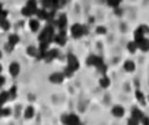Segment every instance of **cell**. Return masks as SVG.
<instances>
[{"label": "cell", "instance_id": "obj_20", "mask_svg": "<svg viewBox=\"0 0 149 125\" xmlns=\"http://www.w3.org/2000/svg\"><path fill=\"white\" fill-rule=\"evenodd\" d=\"M34 113H36V111H34L33 106H29V107L25 110V113H24V115H25L26 119H31L34 116Z\"/></svg>", "mask_w": 149, "mask_h": 125}, {"label": "cell", "instance_id": "obj_2", "mask_svg": "<svg viewBox=\"0 0 149 125\" xmlns=\"http://www.w3.org/2000/svg\"><path fill=\"white\" fill-rule=\"evenodd\" d=\"M67 66L71 69V70H73V72H76L77 69L80 68V63H79V59H77L76 56H74L73 54H70L68 55V57H67Z\"/></svg>", "mask_w": 149, "mask_h": 125}, {"label": "cell", "instance_id": "obj_6", "mask_svg": "<svg viewBox=\"0 0 149 125\" xmlns=\"http://www.w3.org/2000/svg\"><path fill=\"white\" fill-rule=\"evenodd\" d=\"M58 54H59V51H58V50H47V52H46V55H45L43 59L46 60L47 63H50V61H52L54 59H56Z\"/></svg>", "mask_w": 149, "mask_h": 125}, {"label": "cell", "instance_id": "obj_14", "mask_svg": "<svg viewBox=\"0 0 149 125\" xmlns=\"http://www.w3.org/2000/svg\"><path fill=\"white\" fill-rule=\"evenodd\" d=\"M18 42H20V37L17 34H10L9 38H8V43L12 44V46H16Z\"/></svg>", "mask_w": 149, "mask_h": 125}, {"label": "cell", "instance_id": "obj_21", "mask_svg": "<svg viewBox=\"0 0 149 125\" xmlns=\"http://www.w3.org/2000/svg\"><path fill=\"white\" fill-rule=\"evenodd\" d=\"M8 99H9V94H8V91H1L0 93V106H1V107Z\"/></svg>", "mask_w": 149, "mask_h": 125}, {"label": "cell", "instance_id": "obj_28", "mask_svg": "<svg viewBox=\"0 0 149 125\" xmlns=\"http://www.w3.org/2000/svg\"><path fill=\"white\" fill-rule=\"evenodd\" d=\"M10 113V110H8V108H0V116H8Z\"/></svg>", "mask_w": 149, "mask_h": 125}, {"label": "cell", "instance_id": "obj_10", "mask_svg": "<svg viewBox=\"0 0 149 125\" xmlns=\"http://www.w3.org/2000/svg\"><path fill=\"white\" fill-rule=\"evenodd\" d=\"M136 43H137V47H139L141 51H149V39L143 38V39H140L139 42H136Z\"/></svg>", "mask_w": 149, "mask_h": 125}, {"label": "cell", "instance_id": "obj_18", "mask_svg": "<svg viewBox=\"0 0 149 125\" xmlns=\"http://www.w3.org/2000/svg\"><path fill=\"white\" fill-rule=\"evenodd\" d=\"M135 68H136V65H135V63L131 61V60H127V61L124 63V69H126L127 72H134Z\"/></svg>", "mask_w": 149, "mask_h": 125}, {"label": "cell", "instance_id": "obj_9", "mask_svg": "<svg viewBox=\"0 0 149 125\" xmlns=\"http://www.w3.org/2000/svg\"><path fill=\"white\" fill-rule=\"evenodd\" d=\"M63 79H64V74L59 73V72H56V73H52L51 76H50V81H51L52 84H62Z\"/></svg>", "mask_w": 149, "mask_h": 125}, {"label": "cell", "instance_id": "obj_16", "mask_svg": "<svg viewBox=\"0 0 149 125\" xmlns=\"http://www.w3.org/2000/svg\"><path fill=\"white\" fill-rule=\"evenodd\" d=\"M29 28H30L31 31H38L39 30V21L38 20H31L30 22H29Z\"/></svg>", "mask_w": 149, "mask_h": 125}, {"label": "cell", "instance_id": "obj_22", "mask_svg": "<svg viewBox=\"0 0 149 125\" xmlns=\"http://www.w3.org/2000/svg\"><path fill=\"white\" fill-rule=\"evenodd\" d=\"M135 97H136V99L140 102V104H145V97H144V94H143L140 90H136V93H135Z\"/></svg>", "mask_w": 149, "mask_h": 125}, {"label": "cell", "instance_id": "obj_30", "mask_svg": "<svg viewBox=\"0 0 149 125\" xmlns=\"http://www.w3.org/2000/svg\"><path fill=\"white\" fill-rule=\"evenodd\" d=\"M140 123H143V124H149V117H147V116H143V119H141V120H140Z\"/></svg>", "mask_w": 149, "mask_h": 125}, {"label": "cell", "instance_id": "obj_25", "mask_svg": "<svg viewBox=\"0 0 149 125\" xmlns=\"http://www.w3.org/2000/svg\"><path fill=\"white\" fill-rule=\"evenodd\" d=\"M8 94H9V99H15L16 95H17V87L12 86L9 89V91H8Z\"/></svg>", "mask_w": 149, "mask_h": 125}, {"label": "cell", "instance_id": "obj_13", "mask_svg": "<svg viewBox=\"0 0 149 125\" xmlns=\"http://www.w3.org/2000/svg\"><path fill=\"white\" fill-rule=\"evenodd\" d=\"M131 113H132V117H135V119H136V120H139V121L141 120V119H143V116H144V113H143L141 111H140L137 107H134V108H132Z\"/></svg>", "mask_w": 149, "mask_h": 125}, {"label": "cell", "instance_id": "obj_27", "mask_svg": "<svg viewBox=\"0 0 149 125\" xmlns=\"http://www.w3.org/2000/svg\"><path fill=\"white\" fill-rule=\"evenodd\" d=\"M107 1V4L110 5V7H114V8H116L119 4L122 3V0H106Z\"/></svg>", "mask_w": 149, "mask_h": 125}, {"label": "cell", "instance_id": "obj_15", "mask_svg": "<svg viewBox=\"0 0 149 125\" xmlns=\"http://www.w3.org/2000/svg\"><path fill=\"white\" fill-rule=\"evenodd\" d=\"M0 26H1V29H4V30H8L10 26L9 21H8L7 17H4V16H0Z\"/></svg>", "mask_w": 149, "mask_h": 125}, {"label": "cell", "instance_id": "obj_32", "mask_svg": "<svg viewBox=\"0 0 149 125\" xmlns=\"http://www.w3.org/2000/svg\"><path fill=\"white\" fill-rule=\"evenodd\" d=\"M4 82H5V78L1 76V74H0V87H1L3 85H4Z\"/></svg>", "mask_w": 149, "mask_h": 125}, {"label": "cell", "instance_id": "obj_23", "mask_svg": "<svg viewBox=\"0 0 149 125\" xmlns=\"http://www.w3.org/2000/svg\"><path fill=\"white\" fill-rule=\"evenodd\" d=\"M139 48V47H137V43L136 42H130L128 44H127V50H128L130 52H131V54H134V52H136V50Z\"/></svg>", "mask_w": 149, "mask_h": 125}, {"label": "cell", "instance_id": "obj_19", "mask_svg": "<svg viewBox=\"0 0 149 125\" xmlns=\"http://www.w3.org/2000/svg\"><path fill=\"white\" fill-rule=\"evenodd\" d=\"M100 85H101V87H103V89L109 87V86H110V78H109V77H106L105 74H103V77L100 79Z\"/></svg>", "mask_w": 149, "mask_h": 125}, {"label": "cell", "instance_id": "obj_35", "mask_svg": "<svg viewBox=\"0 0 149 125\" xmlns=\"http://www.w3.org/2000/svg\"><path fill=\"white\" fill-rule=\"evenodd\" d=\"M0 59H1V51H0Z\"/></svg>", "mask_w": 149, "mask_h": 125}, {"label": "cell", "instance_id": "obj_24", "mask_svg": "<svg viewBox=\"0 0 149 125\" xmlns=\"http://www.w3.org/2000/svg\"><path fill=\"white\" fill-rule=\"evenodd\" d=\"M28 55L29 56H38V48H36V47H33V46H30V47H28Z\"/></svg>", "mask_w": 149, "mask_h": 125}, {"label": "cell", "instance_id": "obj_37", "mask_svg": "<svg viewBox=\"0 0 149 125\" xmlns=\"http://www.w3.org/2000/svg\"><path fill=\"white\" fill-rule=\"evenodd\" d=\"M148 100H149V98H148Z\"/></svg>", "mask_w": 149, "mask_h": 125}, {"label": "cell", "instance_id": "obj_7", "mask_svg": "<svg viewBox=\"0 0 149 125\" xmlns=\"http://www.w3.org/2000/svg\"><path fill=\"white\" fill-rule=\"evenodd\" d=\"M65 26H67V16L60 15L59 20H58V28H59V31L65 33Z\"/></svg>", "mask_w": 149, "mask_h": 125}, {"label": "cell", "instance_id": "obj_8", "mask_svg": "<svg viewBox=\"0 0 149 125\" xmlns=\"http://www.w3.org/2000/svg\"><path fill=\"white\" fill-rule=\"evenodd\" d=\"M54 41L56 42L58 44H60V46H64L65 42H67V37H65V33H62V31H59L58 34H55Z\"/></svg>", "mask_w": 149, "mask_h": 125}, {"label": "cell", "instance_id": "obj_17", "mask_svg": "<svg viewBox=\"0 0 149 125\" xmlns=\"http://www.w3.org/2000/svg\"><path fill=\"white\" fill-rule=\"evenodd\" d=\"M26 7H28L33 13H36L37 9H38V5H37V0H29L28 4H26Z\"/></svg>", "mask_w": 149, "mask_h": 125}, {"label": "cell", "instance_id": "obj_5", "mask_svg": "<svg viewBox=\"0 0 149 125\" xmlns=\"http://www.w3.org/2000/svg\"><path fill=\"white\" fill-rule=\"evenodd\" d=\"M62 121H63V123H64V124L72 125V124H77V123H80V119L77 117L76 115H72V113H70V115H65V116H63Z\"/></svg>", "mask_w": 149, "mask_h": 125}, {"label": "cell", "instance_id": "obj_26", "mask_svg": "<svg viewBox=\"0 0 149 125\" xmlns=\"http://www.w3.org/2000/svg\"><path fill=\"white\" fill-rule=\"evenodd\" d=\"M21 13H22L24 16H26V17H30V16H33V15H34V13L31 12V10L29 9V8L26 7V5H25V7L22 8V9H21Z\"/></svg>", "mask_w": 149, "mask_h": 125}, {"label": "cell", "instance_id": "obj_29", "mask_svg": "<svg viewBox=\"0 0 149 125\" xmlns=\"http://www.w3.org/2000/svg\"><path fill=\"white\" fill-rule=\"evenodd\" d=\"M140 28V30L143 31V33L147 35V34H149V26H147V25H141V26H139Z\"/></svg>", "mask_w": 149, "mask_h": 125}, {"label": "cell", "instance_id": "obj_12", "mask_svg": "<svg viewBox=\"0 0 149 125\" xmlns=\"http://www.w3.org/2000/svg\"><path fill=\"white\" fill-rule=\"evenodd\" d=\"M111 113H113V116H115V117H123L124 108L120 107V106H115V107L111 110Z\"/></svg>", "mask_w": 149, "mask_h": 125}, {"label": "cell", "instance_id": "obj_1", "mask_svg": "<svg viewBox=\"0 0 149 125\" xmlns=\"http://www.w3.org/2000/svg\"><path fill=\"white\" fill-rule=\"evenodd\" d=\"M54 37H55L54 28H51V26H46V28L43 29V31H41L38 39H39V42H43V43L50 44L52 41H54Z\"/></svg>", "mask_w": 149, "mask_h": 125}, {"label": "cell", "instance_id": "obj_11", "mask_svg": "<svg viewBox=\"0 0 149 125\" xmlns=\"http://www.w3.org/2000/svg\"><path fill=\"white\" fill-rule=\"evenodd\" d=\"M9 73L10 76L13 77H17L18 73H20V65H18V63H12L9 65Z\"/></svg>", "mask_w": 149, "mask_h": 125}, {"label": "cell", "instance_id": "obj_33", "mask_svg": "<svg viewBox=\"0 0 149 125\" xmlns=\"http://www.w3.org/2000/svg\"><path fill=\"white\" fill-rule=\"evenodd\" d=\"M3 10H4V9H3V5H1V3H0V13H1Z\"/></svg>", "mask_w": 149, "mask_h": 125}, {"label": "cell", "instance_id": "obj_34", "mask_svg": "<svg viewBox=\"0 0 149 125\" xmlns=\"http://www.w3.org/2000/svg\"><path fill=\"white\" fill-rule=\"evenodd\" d=\"M0 74H1V65H0Z\"/></svg>", "mask_w": 149, "mask_h": 125}, {"label": "cell", "instance_id": "obj_4", "mask_svg": "<svg viewBox=\"0 0 149 125\" xmlns=\"http://www.w3.org/2000/svg\"><path fill=\"white\" fill-rule=\"evenodd\" d=\"M86 63H88V65L95 66V68H98V66H101L102 64H105V63H103V60L101 59L100 56H95V55H92V56L88 57Z\"/></svg>", "mask_w": 149, "mask_h": 125}, {"label": "cell", "instance_id": "obj_3", "mask_svg": "<svg viewBox=\"0 0 149 125\" xmlns=\"http://www.w3.org/2000/svg\"><path fill=\"white\" fill-rule=\"evenodd\" d=\"M71 34H72L73 38H81V37L85 34L84 26L80 25V23H74L72 28H71Z\"/></svg>", "mask_w": 149, "mask_h": 125}, {"label": "cell", "instance_id": "obj_31", "mask_svg": "<svg viewBox=\"0 0 149 125\" xmlns=\"http://www.w3.org/2000/svg\"><path fill=\"white\" fill-rule=\"evenodd\" d=\"M97 31H98L100 34H105V33H106V29H105V28H98Z\"/></svg>", "mask_w": 149, "mask_h": 125}, {"label": "cell", "instance_id": "obj_36", "mask_svg": "<svg viewBox=\"0 0 149 125\" xmlns=\"http://www.w3.org/2000/svg\"><path fill=\"white\" fill-rule=\"evenodd\" d=\"M0 108H1V106H0Z\"/></svg>", "mask_w": 149, "mask_h": 125}]
</instances>
